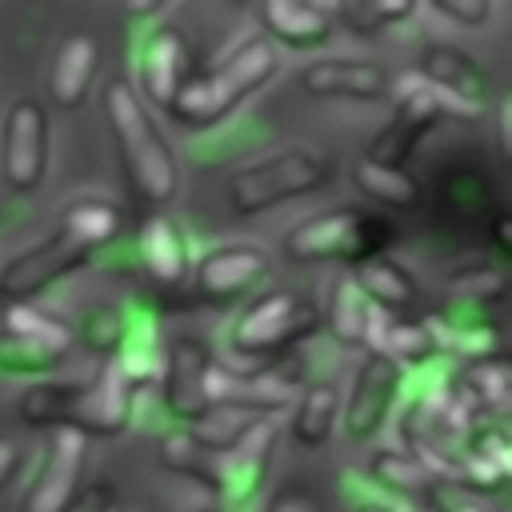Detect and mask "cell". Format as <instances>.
Masks as SVG:
<instances>
[{
	"label": "cell",
	"instance_id": "cell-42",
	"mask_svg": "<svg viewBox=\"0 0 512 512\" xmlns=\"http://www.w3.org/2000/svg\"><path fill=\"white\" fill-rule=\"evenodd\" d=\"M508 116H512V100L504 96L500 100V124H496V136H500V152L508 156V148H512V124H508Z\"/></svg>",
	"mask_w": 512,
	"mask_h": 512
},
{
	"label": "cell",
	"instance_id": "cell-47",
	"mask_svg": "<svg viewBox=\"0 0 512 512\" xmlns=\"http://www.w3.org/2000/svg\"><path fill=\"white\" fill-rule=\"evenodd\" d=\"M200 512H224V508H216V504H212V508H200Z\"/></svg>",
	"mask_w": 512,
	"mask_h": 512
},
{
	"label": "cell",
	"instance_id": "cell-10",
	"mask_svg": "<svg viewBox=\"0 0 512 512\" xmlns=\"http://www.w3.org/2000/svg\"><path fill=\"white\" fill-rule=\"evenodd\" d=\"M132 424V388L116 372L112 360L100 364V376L88 384H68L60 428L88 436H116Z\"/></svg>",
	"mask_w": 512,
	"mask_h": 512
},
{
	"label": "cell",
	"instance_id": "cell-31",
	"mask_svg": "<svg viewBox=\"0 0 512 512\" xmlns=\"http://www.w3.org/2000/svg\"><path fill=\"white\" fill-rule=\"evenodd\" d=\"M124 336H128V308H120V304H92L80 316V324L72 328V340H80L100 360H112L120 352Z\"/></svg>",
	"mask_w": 512,
	"mask_h": 512
},
{
	"label": "cell",
	"instance_id": "cell-37",
	"mask_svg": "<svg viewBox=\"0 0 512 512\" xmlns=\"http://www.w3.org/2000/svg\"><path fill=\"white\" fill-rule=\"evenodd\" d=\"M432 12L452 20V24L476 28V24H484L492 16V0H432Z\"/></svg>",
	"mask_w": 512,
	"mask_h": 512
},
{
	"label": "cell",
	"instance_id": "cell-11",
	"mask_svg": "<svg viewBox=\"0 0 512 512\" xmlns=\"http://www.w3.org/2000/svg\"><path fill=\"white\" fill-rule=\"evenodd\" d=\"M404 392V368H396L392 360L368 352L352 376V388H348V404H340V420H344V432L352 440H372L388 416H392V404L400 400Z\"/></svg>",
	"mask_w": 512,
	"mask_h": 512
},
{
	"label": "cell",
	"instance_id": "cell-41",
	"mask_svg": "<svg viewBox=\"0 0 512 512\" xmlns=\"http://www.w3.org/2000/svg\"><path fill=\"white\" fill-rule=\"evenodd\" d=\"M508 236H512V216H508V212H496V216H492V240H496V252H500V256H508V248H512Z\"/></svg>",
	"mask_w": 512,
	"mask_h": 512
},
{
	"label": "cell",
	"instance_id": "cell-44",
	"mask_svg": "<svg viewBox=\"0 0 512 512\" xmlns=\"http://www.w3.org/2000/svg\"><path fill=\"white\" fill-rule=\"evenodd\" d=\"M124 12H128V16H156L160 4H124Z\"/></svg>",
	"mask_w": 512,
	"mask_h": 512
},
{
	"label": "cell",
	"instance_id": "cell-2",
	"mask_svg": "<svg viewBox=\"0 0 512 512\" xmlns=\"http://www.w3.org/2000/svg\"><path fill=\"white\" fill-rule=\"evenodd\" d=\"M276 68V48L264 36H248L212 72H196L168 104V116L188 132L216 128L232 108H240L256 88H264L276 76Z\"/></svg>",
	"mask_w": 512,
	"mask_h": 512
},
{
	"label": "cell",
	"instance_id": "cell-33",
	"mask_svg": "<svg viewBox=\"0 0 512 512\" xmlns=\"http://www.w3.org/2000/svg\"><path fill=\"white\" fill-rule=\"evenodd\" d=\"M160 464L176 476H188V480H200L204 488H212L216 452H208L188 428H172V432L160 436Z\"/></svg>",
	"mask_w": 512,
	"mask_h": 512
},
{
	"label": "cell",
	"instance_id": "cell-14",
	"mask_svg": "<svg viewBox=\"0 0 512 512\" xmlns=\"http://www.w3.org/2000/svg\"><path fill=\"white\" fill-rule=\"evenodd\" d=\"M268 272V256L256 248V244H220V248H208L192 272H188V284L200 300L208 304H228V300H240L244 292H252Z\"/></svg>",
	"mask_w": 512,
	"mask_h": 512
},
{
	"label": "cell",
	"instance_id": "cell-27",
	"mask_svg": "<svg viewBox=\"0 0 512 512\" xmlns=\"http://www.w3.org/2000/svg\"><path fill=\"white\" fill-rule=\"evenodd\" d=\"M120 228H124V212H120L112 200L80 196V200H72V204L60 212V228H56V232H64L68 240H76V244H84L88 252H96V248H104L108 240H116Z\"/></svg>",
	"mask_w": 512,
	"mask_h": 512
},
{
	"label": "cell",
	"instance_id": "cell-21",
	"mask_svg": "<svg viewBox=\"0 0 512 512\" xmlns=\"http://www.w3.org/2000/svg\"><path fill=\"white\" fill-rule=\"evenodd\" d=\"M260 24H264V40H280L288 48H320L332 36V20L324 12V4H308V0H264L260 4Z\"/></svg>",
	"mask_w": 512,
	"mask_h": 512
},
{
	"label": "cell",
	"instance_id": "cell-3",
	"mask_svg": "<svg viewBox=\"0 0 512 512\" xmlns=\"http://www.w3.org/2000/svg\"><path fill=\"white\" fill-rule=\"evenodd\" d=\"M320 332V308L288 288L260 292L228 328V356H216L232 372L272 368L284 352Z\"/></svg>",
	"mask_w": 512,
	"mask_h": 512
},
{
	"label": "cell",
	"instance_id": "cell-15",
	"mask_svg": "<svg viewBox=\"0 0 512 512\" xmlns=\"http://www.w3.org/2000/svg\"><path fill=\"white\" fill-rule=\"evenodd\" d=\"M300 88L308 96L320 100H360V104H376L388 100L392 88V72L380 60H356V56H332V60H316L300 72Z\"/></svg>",
	"mask_w": 512,
	"mask_h": 512
},
{
	"label": "cell",
	"instance_id": "cell-12",
	"mask_svg": "<svg viewBox=\"0 0 512 512\" xmlns=\"http://www.w3.org/2000/svg\"><path fill=\"white\" fill-rule=\"evenodd\" d=\"M212 364V352L192 340V336H176L164 352V372H160V392H164V412L176 428H196L212 404L204 392V372Z\"/></svg>",
	"mask_w": 512,
	"mask_h": 512
},
{
	"label": "cell",
	"instance_id": "cell-35",
	"mask_svg": "<svg viewBox=\"0 0 512 512\" xmlns=\"http://www.w3.org/2000/svg\"><path fill=\"white\" fill-rule=\"evenodd\" d=\"M444 204L452 208L456 204V216H484V204H488V184L460 168V172H448L444 176Z\"/></svg>",
	"mask_w": 512,
	"mask_h": 512
},
{
	"label": "cell",
	"instance_id": "cell-24",
	"mask_svg": "<svg viewBox=\"0 0 512 512\" xmlns=\"http://www.w3.org/2000/svg\"><path fill=\"white\" fill-rule=\"evenodd\" d=\"M368 480H372L380 492L400 496V500H412V504H420V500H428V496L440 492V480H436V476L428 472V464H424L420 456H412L408 448H380V452H372V460H368Z\"/></svg>",
	"mask_w": 512,
	"mask_h": 512
},
{
	"label": "cell",
	"instance_id": "cell-16",
	"mask_svg": "<svg viewBox=\"0 0 512 512\" xmlns=\"http://www.w3.org/2000/svg\"><path fill=\"white\" fill-rule=\"evenodd\" d=\"M84 436L72 428H56L48 456L36 472V480L24 492V512H64V504L76 496L80 476H84Z\"/></svg>",
	"mask_w": 512,
	"mask_h": 512
},
{
	"label": "cell",
	"instance_id": "cell-13",
	"mask_svg": "<svg viewBox=\"0 0 512 512\" xmlns=\"http://www.w3.org/2000/svg\"><path fill=\"white\" fill-rule=\"evenodd\" d=\"M136 72H140V92H136V96L168 112V104L180 96V88L196 76L192 48H188L184 32L172 28V24L152 28V32L144 36V44H140V64H136Z\"/></svg>",
	"mask_w": 512,
	"mask_h": 512
},
{
	"label": "cell",
	"instance_id": "cell-22",
	"mask_svg": "<svg viewBox=\"0 0 512 512\" xmlns=\"http://www.w3.org/2000/svg\"><path fill=\"white\" fill-rule=\"evenodd\" d=\"M112 364H116V372L124 376V384H128L132 392L160 384V372H164V344H160L156 316L128 308V336H124L120 352L112 356Z\"/></svg>",
	"mask_w": 512,
	"mask_h": 512
},
{
	"label": "cell",
	"instance_id": "cell-8",
	"mask_svg": "<svg viewBox=\"0 0 512 512\" xmlns=\"http://www.w3.org/2000/svg\"><path fill=\"white\" fill-rule=\"evenodd\" d=\"M0 172L20 196L36 192L48 172V108L36 96H20L4 112L0 132Z\"/></svg>",
	"mask_w": 512,
	"mask_h": 512
},
{
	"label": "cell",
	"instance_id": "cell-5",
	"mask_svg": "<svg viewBox=\"0 0 512 512\" xmlns=\"http://www.w3.org/2000/svg\"><path fill=\"white\" fill-rule=\"evenodd\" d=\"M332 176H336V160L328 152L284 148L256 164L236 168L224 180V204L232 216H260L268 208H280L288 200H300V196L324 188Z\"/></svg>",
	"mask_w": 512,
	"mask_h": 512
},
{
	"label": "cell",
	"instance_id": "cell-43",
	"mask_svg": "<svg viewBox=\"0 0 512 512\" xmlns=\"http://www.w3.org/2000/svg\"><path fill=\"white\" fill-rule=\"evenodd\" d=\"M352 512H408V508H400V504H392V500H356Z\"/></svg>",
	"mask_w": 512,
	"mask_h": 512
},
{
	"label": "cell",
	"instance_id": "cell-25",
	"mask_svg": "<svg viewBox=\"0 0 512 512\" xmlns=\"http://www.w3.org/2000/svg\"><path fill=\"white\" fill-rule=\"evenodd\" d=\"M340 388L328 384V380H316L308 384L296 400H292V420H288V436L300 444V448H320L328 444V436L336 432L340 424Z\"/></svg>",
	"mask_w": 512,
	"mask_h": 512
},
{
	"label": "cell",
	"instance_id": "cell-36",
	"mask_svg": "<svg viewBox=\"0 0 512 512\" xmlns=\"http://www.w3.org/2000/svg\"><path fill=\"white\" fill-rule=\"evenodd\" d=\"M64 512H116V484H108V480L80 484L76 496L64 504Z\"/></svg>",
	"mask_w": 512,
	"mask_h": 512
},
{
	"label": "cell",
	"instance_id": "cell-23",
	"mask_svg": "<svg viewBox=\"0 0 512 512\" xmlns=\"http://www.w3.org/2000/svg\"><path fill=\"white\" fill-rule=\"evenodd\" d=\"M348 276H352V284L364 292V300H368L372 308L388 312V316H400L404 308H412V304L420 300V288H416L412 272H408L400 260H392L388 252H384V256H372V260H364V264H356Z\"/></svg>",
	"mask_w": 512,
	"mask_h": 512
},
{
	"label": "cell",
	"instance_id": "cell-29",
	"mask_svg": "<svg viewBox=\"0 0 512 512\" xmlns=\"http://www.w3.org/2000/svg\"><path fill=\"white\" fill-rule=\"evenodd\" d=\"M324 12H328V20H332V28L344 24L352 36L372 40V36H380L384 28L408 20V16L416 12V4H412V0H360V4H324Z\"/></svg>",
	"mask_w": 512,
	"mask_h": 512
},
{
	"label": "cell",
	"instance_id": "cell-19",
	"mask_svg": "<svg viewBox=\"0 0 512 512\" xmlns=\"http://www.w3.org/2000/svg\"><path fill=\"white\" fill-rule=\"evenodd\" d=\"M96 64H100V44L88 32H68L56 44L52 68H48V96L56 108H80L96 84Z\"/></svg>",
	"mask_w": 512,
	"mask_h": 512
},
{
	"label": "cell",
	"instance_id": "cell-1",
	"mask_svg": "<svg viewBox=\"0 0 512 512\" xmlns=\"http://www.w3.org/2000/svg\"><path fill=\"white\" fill-rule=\"evenodd\" d=\"M100 100H104V120L112 128L128 188L144 204H168L180 188V168H176V156H172L168 140L160 136L148 104L136 96V88L124 76L108 80Z\"/></svg>",
	"mask_w": 512,
	"mask_h": 512
},
{
	"label": "cell",
	"instance_id": "cell-26",
	"mask_svg": "<svg viewBox=\"0 0 512 512\" xmlns=\"http://www.w3.org/2000/svg\"><path fill=\"white\" fill-rule=\"evenodd\" d=\"M352 184H356L368 200H376V204H384V208H396V212H412V208L424 204V184H420V176H412L408 168L356 160Z\"/></svg>",
	"mask_w": 512,
	"mask_h": 512
},
{
	"label": "cell",
	"instance_id": "cell-30",
	"mask_svg": "<svg viewBox=\"0 0 512 512\" xmlns=\"http://www.w3.org/2000/svg\"><path fill=\"white\" fill-rule=\"evenodd\" d=\"M4 340H40L72 352V324L36 308V304H4Z\"/></svg>",
	"mask_w": 512,
	"mask_h": 512
},
{
	"label": "cell",
	"instance_id": "cell-28",
	"mask_svg": "<svg viewBox=\"0 0 512 512\" xmlns=\"http://www.w3.org/2000/svg\"><path fill=\"white\" fill-rule=\"evenodd\" d=\"M368 320H372V304L352 284V276H340L332 296H328V308L320 312V328H328V336L344 348H364Z\"/></svg>",
	"mask_w": 512,
	"mask_h": 512
},
{
	"label": "cell",
	"instance_id": "cell-34",
	"mask_svg": "<svg viewBox=\"0 0 512 512\" xmlns=\"http://www.w3.org/2000/svg\"><path fill=\"white\" fill-rule=\"evenodd\" d=\"M68 360L64 348L40 344V340H0V376H28L40 380L48 372H56Z\"/></svg>",
	"mask_w": 512,
	"mask_h": 512
},
{
	"label": "cell",
	"instance_id": "cell-4",
	"mask_svg": "<svg viewBox=\"0 0 512 512\" xmlns=\"http://www.w3.org/2000/svg\"><path fill=\"white\" fill-rule=\"evenodd\" d=\"M396 240L392 220L356 208V204H336L328 212L304 216L300 224H292L280 240V252L288 260L312 264V260H344V264H364L372 256H384Z\"/></svg>",
	"mask_w": 512,
	"mask_h": 512
},
{
	"label": "cell",
	"instance_id": "cell-7",
	"mask_svg": "<svg viewBox=\"0 0 512 512\" xmlns=\"http://www.w3.org/2000/svg\"><path fill=\"white\" fill-rule=\"evenodd\" d=\"M276 416L256 420L232 448L216 452V476H212V492L220 496L216 508L224 512H252L276 452Z\"/></svg>",
	"mask_w": 512,
	"mask_h": 512
},
{
	"label": "cell",
	"instance_id": "cell-38",
	"mask_svg": "<svg viewBox=\"0 0 512 512\" xmlns=\"http://www.w3.org/2000/svg\"><path fill=\"white\" fill-rule=\"evenodd\" d=\"M264 512H316V500H312L308 488H284V492H276L268 500Z\"/></svg>",
	"mask_w": 512,
	"mask_h": 512
},
{
	"label": "cell",
	"instance_id": "cell-32",
	"mask_svg": "<svg viewBox=\"0 0 512 512\" xmlns=\"http://www.w3.org/2000/svg\"><path fill=\"white\" fill-rule=\"evenodd\" d=\"M444 284H448L452 304L488 308V304L504 300V292H508V272H504V268H496V264L476 260V264H464V268L448 272V280H444Z\"/></svg>",
	"mask_w": 512,
	"mask_h": 512
},
{
	"label": "cell",
	"instance_id": "cell-17",
	"mask_svg": "<svg viewBox=\"0 0 512 512\" xmlns=\"http://www.w3.org/2000/svg\"><path fill=\"white\" fill-rule=\"evenodd\" d=\"M136 260L148 272L152 284L168 288H184L188 272H192V256H188V240L176 228V220L168 216H148L136 232Z\"/></svg>",
	"mask_w": 512,
	"mask_h": 512
},
{
	"label": "cell",
	"instance_id": "cell-39",
	"mask_svg": "<svg viewBox=\"0 0 512 512\" xmlns=\"http://www.w3.org/2000/svg\"><path fill=\"white\" fill-rule=\"evenodd\" d=\"M436 504H440V512H488V504L480 496H468V492H456V488H440Z\"/></svg>",
	"mask_w": 512,
	"mask_h": 512
},
{
	"label": "cell",
	"instance_id": "cell-6",
	"mask_svg": "<svg viewBox=\"0 0 512 512\" xmlns=\"http://www.w3.org/2000/svg\"><path fill=\"white\" fill-rule=\"evenodd\" d=\"M388 100H392V120L368 140L364 160H372V164H392V168H408V160H412V152L420 148V140H424L444 116H440V104H436L432 88L420 80L416 68L392 72Z\"/></svg>",
	"mask_w": 512,
	"mask_h": 512
},
{
	"label": "cell",
	"instance_id": "cell-20",
	"mask_svg": "<svg viewBox=\"0 0 512 512\" xmlns=\"http://www.w3.org/2000/svg\"><path fill=\"white\" fill-rule=\"evenodd\" d=\"M452 396L476 416V420H504L508 412V356H488V360H472L452 368L448 376Z\"/></svg>",
	"mask_w": 512,
	"mask_h": 512
},
{
	"label": "cell",
	"instance_id": "cell-18",
	"mask_svg": "<svg viewBox=\"0 0 512 512\" xmlns=\"http://www.w3.org/2000/svg\"><path fill=\"white\" fill-rule=\"evenodd\" d=\"M416 72L424 84H432L436 92H448V96H460L468 104H480L488 108V72L456 44H428L416 60Z\"/></svg>",
	"mask_w": 512,
	"mask_h": 512
},
{
	"label": "cell",
	"instance_id": "cell-45",
	"mask_svg": "<svg viewBox=\"0 0 512 512\" xmlns=\"http://www.w3.org/2000/svg\"><path fill=\"white\" fill-rule=\"evenodd\" d=\"M408 512H440V504H436V496H428V500H420V504H412Z\"/></svg>",
	"mask_w": 512,
	"mask_h": 512
},
{
	"label": "cell",
	"instance_id": "cell-40",
	"mask_svg": "<svg viewBox=\"0 0 512 512\" xmlns=\"http://www.w3.org/2000/svg\"><path fill=\"white\" fill-rule=\"evenodd\" d=\"M16 464H20V452H16V444L0 436V496H4V488H8V480L16 476Z\"/></svg>",
	"mask_w": 512,
	"mask_h": 512
},
{
	"label": "cell",
	"instance_id": "cell-46",
	"mask_svg": "<svg viewBox=\"0 0 512 512\" xmlns=\"http://www.w3.org/2000/svg\"><path fill=\"white\" fill-rule=\"evenodd\" d=\"M0 340H4V304H0Z\"/></svg>",
	"mask_w": 512,
	"mask_h": 512
},
{
	"label": "cell",
	"instance_id": "cell-9",
	"mask_svg": "<svg viewBox=\"0 0 512 512\" xmlns=\"http://www.w3.org/2000/svg\"><path fill=\"white\" fill-rule=\"evenodd\" d=\"M92 252L64 232H52L48 240L16 252L0 268V304H36L52 284H60L68 272L84 268Z\"/></svg>",
	"mask_w": 512,
	"mask_h": 512
}]
</instances>
